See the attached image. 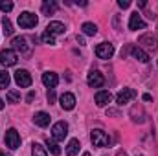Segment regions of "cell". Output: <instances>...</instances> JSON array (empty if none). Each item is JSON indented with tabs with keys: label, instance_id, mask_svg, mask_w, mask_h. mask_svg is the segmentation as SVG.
Masks as SVG:
<instances>
[{
	"label": "cell",
	"instance_id": "cell-29",
	"mask_svg": "<svg viewBox=\"0 0 158 156\" xmlns=\"http://www.w3.org/2000/svg\"><path fill=\"white\" fill-rule=\"evenodd\" d=\"M48 101H50V103H53V101H55V90H53V88H50V90H48Z\"/></svg>",
	"mask_w": 158,
	"mask_h": 156
},
{
	"label": "cell",
	"instance_id": "cell-1",
	"mask_svg": "<svg viewBox=\"0 0 158 156\" xmlns=\"http://www.w3.org/2000/svg\"><path fill=\"white\" fill-rule=\"evenodd\" d=\"M90 142H92L96 147H107V145L110 143V138H109V134L103 132L101 129H96V130L90 132Z\"/></svg>",
	"mask_w": 158,
	"mask_h": 156
},
{
	"label": "cell",
	"instance_id": "cell-11",
	"mask_svg": "<svg viewBox=\"0 0 158 156\" xmlns=\"http://www.w3.org/2000/svg\"><path fill=\"white\" fill-rule=\"evenodd\" d=\"M11 44H13V50H19V51H20V53H24V55L31 51V46L28 44L26 37H15Z\"/></svg>",
	"mask_w": 158,
	"mask_h": 156
},
{
	"label": "cell",
	"instance_id": "cell-38",
	"mask_svg": "<svg viewBox=\"0 0 158 156\" xmlns=\"http://www.w3.org/2000/svg\"><path fill=\"white\" fill-rule=\"evenodd\" d=\"M140 156H142V154H140Z\"/></svg>",
	"mask_w": 158,
	"mask_h": 156
},
{
	"label": "cell",
	"instance_id": "cell-33",
	"mask_svg": "<svg viewBox=\"0 0 158 156\" xmlns=\"http://www.w3.org/2000/svg\"><path fill=\"white\" fill-rule=\"evenodd\" d=\"M33 97H35V94H33V92H30V94H28V101H31Z\"/></svg>",
	"mask_w": 158,
	"mask_h": 156
},
{
	"label": "cell",
	"instance_id": "cell-21",
	"mask_svg": "<svg viewBox=\"0 0 158 156\" xmlns=\"http://www.w3.org/2000/svg\"><path fill=\"white\" fill-rule=\"evenodd\" d=\"M81 31H83L85 35L92 37V35H96V33H98V26H96L94 22H85V24L81 26Z\"/></svg>",
	"mask_w": 158,
	"mask_h": 156
},
{
	"label": "cell",
	"instance_id": "cell-30",
	"mask_svg": "<svg viewBox=\"0 0 158 156\" xmlns=\"http://www.w3.org/2000/svg\"><path fill=\"white\" fill-rule=\"evenodd\" d=\"M118 6L125 9V7H129V6H131V2H129V0H118Z\"/></svg>",
	"mask_w": 158,
	"mask_h": 156
},
{
	"label": "cell",
	"instance_id": "cell-27",
	"mask_svg": "<svg viewBox=\"0 0 158 156\" xmlns=\"http://www.w3.org/2000/svg\"><path fill=\"white\" fill-rule=\"evenodd\" d=\"M0 9H2L4 13H9V11L13 9V2H9V0H0Z\"/></svg>",
	"mask_w": 158,
	"mask_h": 156
},
{
	"label": "cell",
	"instance_id": "cell-18",
	"mask_svg": "<svg viewBox=\"0 0 158 156\" xmlns=\"http://www.w3.org/2000/svg\"><path fill=\"white\" fill-rule=\"evenodd\" d=\"M33 121H35V125H39V127H48V125H50V114H46V112H37V114L33 116Z\"/></svg>",
	"mask_w": 158,
	"mask_h": 156
},
{
	"label": "cell",
	"instance_id": "cell-5",
	"mask_svg": "<svg viewBox=\"0 0 158 156\" xmlns=\"http://www.w3.org/2000/svg\"><path fill=\"white\" fill-rule=\"evenodd\" d=\"M96 55H98L99 59H110V57L114 55V46H112L110 42H101V44H98V48H96Z\"/></svg>",
	"mask_w": 158,
	"mask_h": 156
},
{
	"label": "cell",
	"instance_id": "cell-20",
	"mask_svg": "<svg viewBox=\"0 0 158 156\" xmlns=\"http://www.w3.org/2000/svg\"><path fill=\"white\" fill-rule=\"evenodd\" d=\"M79 147H81V145H79L77 138L70 140V142H68V145H66V154H68V156H76L79 153Z\"/></svg>",
	"mask_w": 158,
	"mask_h": 156
},
{
	"label": "cell",
	"instance_id": "cell-19",
	"mask_svg": "<svg viewBox=\"0 0 158 156\" xmlns=\"http://www.w3.org/2000/svg\"><path fill=\"white\" fill-rule=\"evenodd\" d=\"M57 2H53V0H44L42 2V13L44 15H53L55 11H57Z\"/></svg>",
	"mask_w": 158,
	"mask_h": 156
},
{
	"label": "cell",
	"instance_id": "cell-6",
	"mask_svg": "<svg viewBox=\"0 0 158 156\" xmlns=\"http://www.w3.org/2000/svg\"><path fill=\"white\" fill-rule=\"evenodd\" d=\"M6 145L9 147V149H19L20 147V136H19V132L15 130V129H9L7 132H6Z\"/></svg>",
	"mask_w": 158,
	"mask_h": 156
},
{
	"label": "cell",
	"instance_id": "cell-28",
	"mask_svg": "<svg viewBox=\"0 0 158 156\" xmlns=\"http://www.w3.org/2000/svg\"><path fill=\"white\" fill-rule=\"evenodd\" d=\"M40 39H42V42H46V44H55V37L52 33H48V31H44L40 35Z\"/></svg>",
	"mask_w": 158,
	"mask_h": 156
},
{
	"label": "cell",
	"instance_id": "cell-37",
	"mask_svg": "<svg viewBox=\"0 0 158 156\" xmlns=\"http://www.w3.org/2000/svg\"><path fill=\"white\" fill-rule=\"evenodd\" d=\"M0 156H7V154H6V153H0Z\"/></svg>",
	"mask_w": 158,
	"mask_h": 156
},
{
	"label": "cell",
	"instance_id": "cell-23",
	"mask_svg": "<svg viewBox=\"0 0 158 156\" xmlns=\"http://www.w3.org/2000/svg\"><path fill=\"white\" fill-rule=\"evenodd\" d=\"M31 156H48L46 147H42L40 143H33L31 145Z\"/></svg>",
	"mask_w": 158,
	"mask_h": 156
},
{
	"label": "cell",
	"instance_id": "cell-4",
	"mask_svg": "<svg viewBox=\"0 0 158 156\" xmlns=\"http://www.w3.org/2000/svg\"><path fill=\"white\" fill-rule=\"evenodd\" d=\"M17 61H19V55L15 50H2L0 51V63L4 66H13V64H17Z\"/></svg>",
	"mask_w": 158,
	"mask_h": 156
},
{
	"label": "cell",
	"instance_id": "cell-34",
	"mask_svg": "<svg viewBox=\"0 0 158 156\" xmlns=\"http://www.w3.org/2000/svg\"><path fill=\"white\" fill-rule=\"evenodd\" d=\"M118 156H127V154H125L123 151H118Z\"/></svg>",
	"mask_w": 158,
	"mask_h": 156
},
{
	"label": "cell",
	"instance_id": "cell-26",
	"mask_svg": "<svg viewBox=\"0 0 158 156\" xmlns=\"http://www.w3.org/2000/svg\"><path fill=\"white\" fill-rule=\"evenodd\" d=\"M7 101H9V103H20V92L9 90V92H7Z\"/></svg>",
	"mask_w": 158,
	"mask_h": 156
},
{
	"label": "cell",
	"instance_id": "cell-35",
	"mask_svg": "<svg viewBox=\"0 0 158 156\" xmlns=\"http://www.w3.org/2000/svg\"><path fill=\"white\" fill-rule=\"evenodd\" d=\"M2 109H4V101L0 99V110H2Z\"/></svg>",
	"mask_w": 158,
	"mask_h": 156
},
{
	"label": "cell",
	"instance_id": "cell-3",
	"mask_svg": "<svg viewBox=\"0 0 158 156\" xmlns=\"http://www.w3.org/2000/svg\"><path fill=\"white\" fill-rule=\"evenodd\" d=\"M66 134H68V125H66L64 121L53 123V127H52V138H53L55 142H63V140L66 138Z\"/></svg>",
	"mask_w": 158,
	"mask_h": 156
},
{
	"label": "cell",
	"instance_id": "cell-7",
	"mask_svg": "<svg viewBox=\"0 0 158 156\" xmlns=\"http://www.w3.org/2000/svg\"><path fill=\"white\" fill-rule=\"evenodd\" d=\"M15 83L20 86V88H28L31 84V76L28 70H17L15 72Z\"/></svg>",
	"mask_w": 158,
	"mask_h": 156
},
{
	"label": "cell",
	"instance_id": "cell-32",
	"mask_svg": "<svg viewBox=\"0 0 158 156\" xmlns=\"http://www.w3.org/2000/svg\"><path fill=\"white\" fill-rule=\"evenodd\" d=\"M107 114H110V116H116V114H118V110H112V109H110V110H107Z\"/></svg>",
	"mask_w": 158,
	"mask_h": 156
},
{
	"label": "cell",
	"instance_id": "cell-24",
	"mask_svg": "<svg viewBox=\"0 0 158 156\" xmlns=\"http://www.w3.org/2000/svg\"><path fill=\"white\" fill-rule=\"evenodd\" d=\"M9 83H11V76H9L6 70H2V72H0V88H7Z\"/></svg>",
	"mask_w": 158,
	"mask_h": 156
},
{
	"label": "cell",
	"instance_id": "cell-9",
	"mask_svg": "<svg viewBox=\"0 0 158 156\" xmlns=\"http://www.w3.org/2000/svg\"><path fill=\"white\" fill-rule=\"evenodd\" d=\"M134 97H136V90H132V88H123L118 96H116V103H118V105H127V103H131Z\"/></svg>",
	"mask_w": 158,
	"mask_h": 156
},
{
	"label": "cell",
	"instance_id": "cell-10",
	"mask_svg": "<svg viewBox=\"0 0 158 156\" xmlns=\"http://www.w3.org/2000/svg\"><path fill=\"white\" fill-rule=\"evenodd\" d=\"M59 105L63 110H72L76 107V96L70 94V92H64L61 97H59Z\"/></svg>",
	"mask_w": 158,
	"mask_h": 156
},
{
	"label": "cell",
	"instance_id": "cell-14",
	"mask_svg": "<svg viewBox=\"0 0 158 156\" xmlns=\"http://www.w3.org/2000/svg\"><path fill=\"white\" fill-rule=\"evenodd\" d=\"M138 42H140V44H143V46H145L147 50H153V51H155V50L158 48V40L155 39V37H153L151 33H145V35H142Z\"/></svg>",
	"mask_w": 158,
	"mask_h": 156
},
{
	"label": "cell",
	"instance_id": "cell-13",
	"mask_svg": "<svg viewBox=\"0 0 158 156\" xmlns=\"http://www.w3.org/2000/svg\"><path fill=\"white\" fill-rule=\"evenodd\" d=\"M46 31H48V33H52V35L55 37V35H61V33H64V31H66V28H64V24H63V22L52 20V22L46 26Z\"/></svg>",
	"mask_w": 158,
	"mask_h": 156
},
{
	"label": "cell",
	"instance_id": "cell-16",
	"mask_svg": "<svg viewBox=\"0 0 158 156\" xmlns=\"http://www.w3.org/2000/svg\"><path fill=\"white\" fill-rule=\"evenodd\" d=\"M42 83H44L48 88H55L57 83H59V77H57L55 72H44V74H42Z\"/></svg>",
	"mask_w": 158,
	"mask_h": 156
},
{
	"label": "cell",
	"instance_id": "cell-8",
	"mask_svg": "<svg viewBox=\"0 0 158 156\" xmlns=\"http://www.w3.org/2000/svg\"><path fill=\"white\" fill-rule=\"evenodd\" d=\"M86 83H88V86H92V88H101L103 83H105V77H103V74H99L98 70H92V72L86 76Z\"/></svg>",
	"mask_w": 158,
	"mask_h": 156
},
{
	"label": "cell",
	"instance_id": "cell-36",
	"mask_svg": "<svg viewBox=\"0 0 158 156\" xmlns=\"http://www.w3.org/2000/svg\"><path fill=\"white\" fill-rule=\"evenodd\" d=\"M83 156H90V153H83Z\"/></svg>",
	"mask_w": 158,
	"mask_h": 156
},
{
	"label": "cell",
	"instance_id": "cell-12",
	"mask_svg": "<svg viewBox=\"0 0 158 156\" xmlns=\"http://www.w3.org/2000/svg\"><path fill=\"white\" fill-rule=\"evenodd\" d=\"M94 99H96V105H98V107H107V105L112 101V94H110L109 90H99Z\"/></svg>",
	"mask_w": 158,
	"mask_h": 156
},
{
	"label": "cell",
	"instance_id": "cell-2",
	"mask_svg": "<svg viewBox=\"0 0 158 156\" xmlns=\"http://www.w3.org/2000/svg\"><path fill=\"white\" fill-rule=\"evenodd\" d=\"M37 22H39V18L31 13V11H22L20 15H19V26L20 28H35L37 26Z\"/></svg>",
	"mask_w": 158,
	"mask_h": 156
},
{
	"label": "cell",
	"instance_id": "cell-15",
	"mask_svg": "<svg viewBox=\"0 0 158 156\" xmlns=\"http://www.w3.org/2000/svg\"><path fill=\"white\" fill-rule=\"evenodd\" d=\"M145 28V22L142 20V17L138 15V13H132L131 15V18H129V30H143Z\"/></svg>",
	"mask_w": 158,
	"mask_h": 156
},
{
	"label": "cell",
	"instance_id": "cell-25",
	"mask_svg": "<svg viewBox=\"0 0 158 156\" xmlns=\"http://www.w3.org/2000/svg\"><path fill=\"white\" fill-rule=\"evenodd\" d=\"M2 28H4V33H6V35H11V33H13V26H11V20H9L7 17L2 18Z\"/></svg>",
	"mask_w": 158,
	"mask_h": 156
},
{
	"label": "cell",
	"instance_id": "cell-22",
	"mask_svg": "<svg viewBox=\"0 0 158 156\" xmlns=\"http://www.w3.org/2000/svg\"><path fill=\"white\" fill-rule=\"evenodd\" d=\"M46 151H50L52 154H55V156L61 154V147L57 145V142H55L53 138H52V140H50V138L46 140Z\"/></svg>",
	"mask_w": 158,
	"mask_h": 156
},
{
	"label": "cell",
	"instance_id": "cell-17",
	"mask_svg": "<svg viewBox=\"0 0 158 156\" xmlns=\"http://www.w3.org/2000/svg\"><path fill=\"white\" fill-rule=\"evenodd\" d=\"M131 55H132L136 61H140V63H149V55H147V51H143L140 46H132V48H131Z\"/></svg>",
	"mask_w": 158,
	"mask_h": 156
},
{
	"label": "cell",
	"instance_id": "cell-31",
	"mask_svg": "<svg viewBox=\"0 0 158 156\" xmlns=\"http://www.w3.org/2000/svg\"><path fill=\"white\" fill-rule=\"evenodd\" d=\"M153 97H151V94H143V101H151Z\"/></svg>",
	"mask_w": 158,
	"mask_h": 156
}]
</instances>
